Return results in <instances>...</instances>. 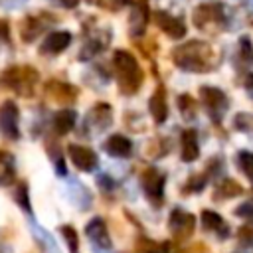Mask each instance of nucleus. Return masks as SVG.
I'll return each mask as SVG.
<instances>
[{
    "instance_id": "obj_1",
    "label": "nucleus",
    "mask_w": 253,
    "mask_h": 253,
    "mask_svg": "<svg viewBox=\"0 0 253 253\" xmlns=\"http://www.w3.org/2000/svg\"><path fill=\"white\" fill-rule=\"evenodd\" d=\"M174 61L180 69L202 73L213 67V53L211 47L204 42H188L174 51Z\"/></svg>"
},
{
    "instance_id": "obj_2",
    "label": "nucleus",
    "mask_w": 253,
    "mask_h": 253,
    "mask_svg": "<svg viewBox=\"0 0 253 253\" xmlns=\"http://www.w3.org/2000/svg\"><path fill=\"white\" fill-rule=\"evenodd\" d=\"M113 63H115V71L119 77V85L125 93H132L138 89V85L142 83V71L136 63V59L128 53V51H115L113 55Z\"/></svg>"
},
{
    "instance_id": "obj_3",
    "label": "nucleus",
    "mask_w": 253,
    "mask_h": 253,
    "mask_svg": "<svg viewBox=\"0 0 253 253\" xmlns=\"http://www.w3.org/2000/svg\"><path fill=\"white\" fill-rule=\"evenodd\" d=\"M194 24L202 30H217L225 26L223 8L219 4H204L194 12Z\"/></svg>"
},
{
    "instance_id": "obj_4",
    "label": "nucleus",
    "mask_w": 253,
    "mask_h": 253,
    "mask_svg": "<svg viewBox=\"0 0 253 253\" xmlns=\"http://www.w3.org/2000/svg\"><path fill=\"white\" fill-rule=\"evenodd\" d=\"M85 235H87L89 241L93 243V251H95V253L111 251L113 241H111V235H109V229H107L103 217H93V219L85 225Z\"/></svg>"
},
{
    "instance_id": "obj_5",
    "label": "nucleus",
    "mask_w": 253,
    "mask_h": 253,
    "mask_svg": "<svg viewBox=\"0 0 253 253\" xmlns=\"http://www.w3.org/2000/svg\"><path fill=\"white\" fill-rule=\"evenodd\" d=\"M200 93H202V101H204L208 113L211 115V119L213 121H221V117L225 115L227 105H229L225 93L221 89H217V87H202Z\"/></svg>"
},
{
    "instance_id": "obj_6",
    "label": "nucleus",
    "mask_w": 253,
    "mask_h": 253,
    "mask_svg": "<svg viewBox=\"0 0 253 253\" xmlns=\"http://www.w3.org/2000/svg\"><path fill=\"white\" fill-rule=\"evenodd\" d=\"M18 117H20V111H18V107H16L14 101H4L0 105V132L8 140L20 138Z\"/></svg>"
},
{
    "instance_id": "obj_7",
    "label": "nucleus",
    "mask_w": 253,
    "mask_h": 253,
    "mask_svg": "<svg viewBox=\"0 0 253 253\" xmlns=\"http://www.w3.org/2000/svg\"><path fill=\"white\" fill-rule=\"evenodd\" d=\"M164 174L158 172L156 168H148L142 178H140V184H142V190L144 194L148 196V200H152L154 204H160L162 202V196H164Z\"/></svg>"
},
{
    "instance_id": "obj_8",
    "label": "nucleus",
    "mask_w": 253,
    "mask_h": 253,
    "mask_svg": "<svg viewBox=\"0 0 253 253\" xmlns=\"http://www.w3.org/2000/svg\"><path fill=\"white\" fill-rule=\"evenodd\" d=\"M69 152V158L71 162L75 164V168L83 170V172H93L99 164V158L95 154V150L87 148V146H81V144H69L67 148Z\"/></svg>"
},
{
    "instance_id": "obj_9",
    "label": "nucleus",
    "mask_w": 253,
    "mask_h": 253,
    "mask_svg": "<svg viewBox=\"0 0 253 253\" xmlns=\"http://www.w3.org/2000/svg\"><path fill=\"white\" fill-rule=\"evenodd\" d=\"M194 225H196V217L184 210H174L170 213V219H168V227L170 231L178 237V239H184L188 235H192L194 231Z\"/></svg>"
},
{
    "instance_id": "obj_10",
    "label": "nucleus",
    "mask_w": 253,
    "mask_h": 253,
    "mask_svg": "<svg viewBox=\"0 0 253 253\" xmlns=\"http://www.w3.org/2000/svg\"><path fill=\"white\" fill-rule=\"evenodd\" d=\"M111 121H113V109L107 103H99L89 111V115L85 119V125L93 132H101L111 125Z\"/></svg>"
},
{
    "instance_id": "obj_11",
    "label": "nucleus",
    "mask_w": 253,
    "mask_h": 253,
    "mask_svg": "<svg viewBox=\"0 0 253 253\" xmlns=\"http://www.w3.org/2000/svg\"><path fill=\"white\" fill-rule=\"evenodd\" d=\"M154 20H156L158 28H160L166 36H170V38H174V40L184 38L186 26H184V22H182L180 18H174V16H170V14H166V12H156Z\"/></svg>"
},
{
    "instance_id": "obj_12",
    "label": "nucleus",
    "mask_w": 253,
    "mask_h": 253,
    "mask_svg": "<svg viewBox=\"0 0 253 253\" xmlns=\"http://www.w3.org/2000/svg\"><path fill=\"white\" fill-rule=\"evenodd\" d=\"M71 43V34L65 30H57L47 34V38L42 43V53H61Z\"/></svg>"
},
{
    "instance_id": "obj_13",
    "label": "nucleus",
    "mask_w": 253,
    "mask_h": 253,
    "mask_svg": "<svg viewBox=\"0 0 253 253\" xmlns=\"http://www.w3.org/2000/svg\"><path fill=\"white\" fill-rule=\"evenodd\" d=\"M103 148H105V152H107L109 156L126 158V156H130V152H132V142H130V138H126V136H123V134H113V136H109V138L105 140Z\"/></svg>"
},
{
    "instance_id": "obj_14",
    "label": "nucleus",
    "mask_w": 253,
    "mask_h": 253,
    "mask_svg": "<svg viewBox=\"0 0 253 253\" xmlns=\"http://www.w3.org/2000/svg\"><path fill=\"white\" fill-rule=\"evenodd\" d=\"M30 231H32L34 239L42 245L43 253H61V249H59V245L55 243L53 235H51L47 229H43V227L34 219V215H32V219H30Z\"/></svg>"
},
{
    "instance_id": "obj_15",
    "label": "nucleus",
    "mask_w": 253,
    "mask_h": 253,
    "mask_svg": "<svg viewBox=\"0 0 253 253\" xmlns=\"http://www.w3.org/2000/svg\"><path fill=\"white\" fill-rule=\"evenodd\" d=\"M67 196L73 202V206H77L79 210H87L91 206V192L79 182V180H69L67 184Z\"/></svg>"
},
{
    "instance_id": "obj_16",
    "label": "nucleus",
    "mask_w": 253,
    "mask_h": 253,
    "mask_svg": "<svg viewBox=\"0 0 253 253\" xmlns=\"http://www.w3.org/2000/svg\"><path fill=\"white\" fill-rule=\"evenodd\" d=\"M148 111L152 115V119L156 123H164L168 117V105H166V97H164V89H156V93L150 97L148 101Z\"/></svg>"
},
{
    "instance_id": "obj_17",
    "label": "nucleus",
    "mask_w": 253,
    "mask_h": 253,
    "mask_svg": "<svg viewBox=\"0 0 253 253\" xmlns=\"http://www.w3.org/2000/svg\"><path fill=\"white\" fill-rule=\"evenodd\" d=\"M200 154V146H198V134L196 130L188 128L182 132V160L184 162H194Z\"/></svg>"
},
{
    "instance_id": "obj_18",
    "label": "nucleus",
    "mask_w": 253,
    "mask_h": 253,
    "mask_svg": "<svg viewBox=\"0 0 253 253\" xmlns=\"http://www.w3.org/2000/svg\"><path fill=\"white\" fill-rule=\"evenodd\" d=\"M148 10L144 4H136L130 12V18H128V28H130V34L132 36H140L146 28V20H148Z\"/></svg>"
},
{
    "instance_id": "obj_19",
    "label": "nucleus",
    "mask_w": 253,
    "mask_h": 253,
    "mask_svg": "<svg viewBox=\"0 0 253 253\" xmlns=\"http://www.w3.org/2000/svg\"><path fill=\"white\" fill-rule=\"evenodd\" d=\"M75 119H77L75 111H71V109H61V111H57V115L53 117V128H55L59 134H67V132L75 126Z\"/></svg>"
},
{
    "instance_id": "obj_20",
    "label": "nucleus",
    "mask_w": 253,
    "mask_h": 253,
    "mask_svg": "<svg viewBox=\"0 0 253 253\" xmlns=\"http://www.w3.org/2000/svg\"><path fill=\"white\" fill-rule=\"evenodd\" d=\"M105 45H107V40H105V42H101V40H95V38H91V40H87V42H85V45H83V49H81L79 57H81L83 61H87V59H93L97 53H101V51L105 49Z\"/></svg>"
},
{
    "instance_id": "obj_21",
    "label": "nucleus",
    "mask_w": 253,
    "mask_h": 253,
    "mask_svg": "<svg viewBox=\"0 0 253 253\" xmlns=\"http://www.w3.org/2000/svg\"><path fill=\"white\" fill-rule=\"evenodd\" d=\"M202 225H204V229H208V231H219V229L225 227L221 215L215 213V211H211V210H204V211H202Z\"/></svg>"
},
{
    "instance_id": "obj_22",
    "label": "nucleus",
    "mask_w": 253,
    "mask_h": 253,
    "mask_svg": "<svg viewBox=\"0 0 253 253\" xmlns=\"http://www.w3.org/2000/svg\"><path fill=\"white\" fill-rule=\"evenodd\" d=\"M14 180V160L10 154H0V184H10Z\"/></svg>"
},
{
    "instance_id": "obj_23",
    "label": "nucleus",
    "mask_w": 253,
    "mask_h": 253,
    "mask_svg": "<svg viewBox=\"0 0 253 253\" xmlns=\"http://www.w3.org/2000/svg\"><path fill=\"white\" fill-rule=\"evenodd\" d=\"M59 233L63 235V239H65V243H67L69 253H79V235H77L75 227L65 223V225L59 227Z\"/></svg>"
},
{
    "instance_id": "obj_24",
    "label": "nucleus",
    "mask_w": 253,
    "mask_h": 253,
    "mask_svg": "<svg viewBox=\"0 0 253 253\" xmlns=\"http://www.w3.org/2000/svg\"><path fill=\"white\" fill-rule=\"evenodd\" d=\"M241 194V186L235 182V180H223L219 186H217V196L219 198H233V196H239Z\"/></svg>"
},
{
    "instance_id": "obj_25",
    "label": "nucleus",
    "mask_w": 253,
    "mask_h": 253,
    "mask_svg": "<svg viewBox=\"0 0 253 253\" xmlns=\"http://www.w3.org/2000/svg\"><path fill=\"white\" fill-rule=\"evenodd\" d=\"M237 162H239L241 172H243L249 180H253V152H245V150H241V152L237 154Z\"/></svg>"
},
{
    "instance_id": "obj_26",
    "label": "nucleus",
    "mask_w": 253,
    "mask_h": 253,
    "mask_svg": "<svg viewBox=\"0 0 253 253\" xmlns=\"http://www.w3.org/2000/svg\"><path fill=\"white\" fill-rule=\"evenodd\" d=\"M14 198H16V202L20 204V208H22L24 211H28L30 215H34V213H32V208H30V200H28V186H26V184H20V186H18V190H16Z\"/></svg>"
},
{
    "instance_id": "obj_27",
    "label": "nucleus",
    "mask_w": 253,
    "mask_h": 253,
    "mask_svg": "<svg viewBox=\"0 0 253 253\" xmlns=\"http://www.w3.org/2000/svg\"><path fill=\"white\" fill-rule=\"evenodd\" d=\"M235 126L239 128V130H243V132H249V134H253V115H237L235 117Z\"/></svg>"
},
{
    "instance_id": "obj_28",
    "label": "nucleus",
    "mask_w": 253,
    "mask_h": 253,
    "mask_svg": "<svg viewBox=\"0 0 253 253\" xmlns=\"http://www.w3.org/2000/svg\"><path fill=\"white\" fill-rule=\"evenodd\" d=\"M178 105H180V109H182V115L186 117V119H192L194 117V101L188 97V95H182L180 99H178Z\"/></svg>"
},
{
    "instance_id": "obj_29",
    "label": "nucleus",
    "mask_w": 253,
    "mask_h": 253,
    "mask_svg": "<svg viewBox=\"0 0 253 253\" xmlns=\"http://www.w3.org/2000/svg\"><path fill=\"white\" fill-rule=\"evenodd\" d=\"M239 45H241V57H243L247 63H253V47H251L249 38H241V40H239Z\"/></svg>"
},
{
    "instance_id": "obj_30",
    "label": "nucleus",
    "mask_w": 253,
    "mask_h": 253,
    "mask_svg": "<svg viewBox=\"0 0 253 253\" xmlns=\"http://www.w3.org/2000/svg\"><path fill=\"white\" fill-rule=\"evenodd\" d=\"M204 184H206V178H204V176H194V178L188 182V190H192V192H200V190L204 188Z\"/></svg>"
},
{
    "instance_id": "obj_31",
    "label": "nucleus",
    "mask_w": 253,
    "mask_h": 253,
    "mask_svg": "<svg viewBox=\"0 0 253 253\" xmlns=\"http://www.w3.org/2000/svg\"><path fill=\"white\" fill-rule=\"evenodd\" d=\"M235 213H237L239 217H253V206H251V204H243V206H239V208L235 210Z\"/></svg>"
},
{
    "instance_id": "obj_32",
    "label": "nucleus",
    "mask_w": 253,
    "mask_h": 253,
    "mask_svg": "<svg viewBox=\"0 0 253 253\" xmlns=\"http://www.w3.org/2000/svg\"><path fill=\"white\" fill-rule=\"evenodd\" d=\"M97 180H99V186H101L103 190H107V192L115 188V182H113L109 176H105V174H99V178H97Z\"/></svg>"
},
{
    "instance_id": "obj_33",
    "label": "nucleus",
    "mask_w": 253,
    "mask_h": 253,
    "mask_svg": "<svg viewBox=\"0 0 253 253\" xmlns=\"http://www.w3.org/2000/svg\"><path fill=\"white\" fill-rule=\"evenodd\" d=\"M59 6H63V8H75L77 4H79V0H55Z\"/></svg>"
},
{
    "instance_id": "obj_34",
    "label": "nucleus",
    "mask_w": 253,
    "mask_h": 253,
    "mask_svg": "<svg viewBox=\"0 0 253 253\" xmlns=\"http://www.w3.org/2000/svg\"><path fill=\"white\" fill-rule=\"evenodd\" d=\"M245 89L251 93V97H253V73H249L247 77H245Z\"/></svg>"
},
{
    "instance_id": "obj_35",
    "label": "nucleus",
    "mask_w": 253,
    "mask_h": 253,
    "mask_svg": "<svg viewBox=\"0 0 253 253\" xmlns=\"http://www.w3.org/2000/svg\"><path fill=\"white\" fill-rule=\"evenodd\" d=\"M0 36H2L4 40H8V24H6L4 20L0 22Z\"/></svg>"
},
{
    "instance_id": "obj_36",
    "label": "nucleus",
    "mask_w": 253,
    "mask_h": 253,
    "mask_svg": "<svg viewBox=\"0 0 253 253\" xmlns=\"http://www.w3.org/2000/svg\"><path fill=\"white\" fill-rule=\"evenodd\" d=\"M26 0H12V4H10V8H18V6H22ZM6 4H8V0H2V6L6 8Z\"/></svg>"
},
{
    "instance_id": "obj_37",
    "label": "nucleus",
    "mask_w": 253,
    "mask_h": 253,
    "mask_svg": "<svg viewBox=\"0 0 253 253\" xmlns=\"http://www.w3.org/2000/svg\"><path fill=\"white\" fill-rule=\"evenodd\" d=\"M0 253H12V247L6 241H2V237H0Z\"/></svg>"
}]
</instances>
